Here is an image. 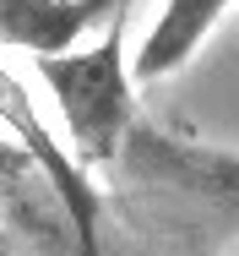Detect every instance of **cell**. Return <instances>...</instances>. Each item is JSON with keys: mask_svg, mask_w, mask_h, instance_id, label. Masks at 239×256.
I'll list each match as a JSON object with an SVG mask.
<instances>
[{"mask_svg": "<svg viewBox=\"0 0 239 256\" xmlns=\"http://www.w3.org/2000/svg\"><path fill=\"white\" fill-rule=\"evenodd\" d=\"M44 76L49 98L60 104L65 131H71V158L82 169H114L131 131V54H125V11L114 6V28L93 50H65L33 60Z\"/></svg>", "mask_w": 239, "mask_h": 256, "instance_id": "6da1fadb", "label": "cell"}, {"mask_svg": "<svg viewBox=\"0 0 239 256\" xmlns=\"http://www.w3.org/2000/svg\"><path fill=\"white\" fill-rule=\"evenodd\" d=\"M0 126H5V136L49 174V186L60 191V202L71 207V218H76L82 246H87L93 256H103V191L87 180V169L71 158V148L54 142V131L44 126V114L33 109L22 76H11L5 66H0Z\"/></svg>", "mask_w": 239, "mask_h": 256, "instance_id": "277c9868", "label": "cell"}, {"mask_svg": "<svg viewBox=\"0 0 239 256\" xmlns=\"http://www.w3.org/2000/svg\"><path fill=\"white\" fill-rule=\"evenodd\" d=\"M114 169L136 196L174 207L191 224H212V229L239 234V153L131 126Z\"/></svg>", "mask_w": 239, "mask_h": 256, "instance_id": "7a4b0ae2", "label": "cell"}, {"mask_svg": "<svg viewBox=\"0 0 239 256\" xmlns=\"http://www.w3.org/2000/svg\"><path fill=\"white\" fill-rule=\"evenodd\" d=\"M0 256H93L49 174L0 136Z\"/></svg>", "mask_w": 239, "mask_h": 256, "instance_id": "3957f363", "label": "cell"}, {"mask_svg": "<svg viewBox=\"0 0 239 256\" xmlns=\"http://www.w3.org/2000/svg\"><path fill=\"white\" fill-rule=\"evenodd\" d=\"M114 6H125V0H0V44L27 50L33 60L65 54Z\"/></svg>", "mask_w": 239, "mask_h": 256, "instance_id": "5b68a950", "label": "cell"}, {"mask_svg": "<svg viewBox=\"0 0 239 256\" xmlns=\"http://www.w3.org/2000/svg\"><path fill=\"white\" fill-rule=\"evenodd\" d=\"M223 11H229V0H163L152 33L142 38V50L131 54V76L136 82H158V76L180 71L201 50V38L218 28Z\"/></svg>", "mask_w": 239, "mask_h": 256, "instance_id": "8992f818", "label": "cell"}]
</instances>
